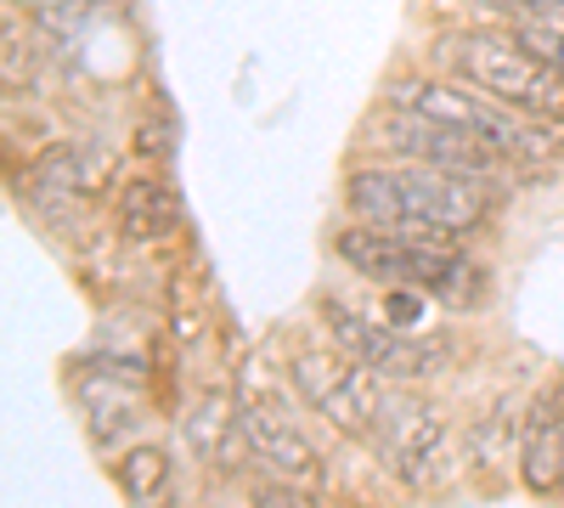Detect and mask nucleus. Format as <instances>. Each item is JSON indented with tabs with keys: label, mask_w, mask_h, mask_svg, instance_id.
I'll list each match as a JSON object with an SVG mask.
<instances>
[{
	"label": "nucleus",
	"mask_w": 564,
	"mask_h": 508,
	"mask_svg": "<svg viewBox=\"0 0 564 508\" xmlns=\"http://www.w3.org/2000/svg\"><path fill=\"white\" fill-rule=\"evenodd\" d=\"M345 204L361 226H384L401 238H463L491 220L497 187L435 164H361L345 181Z\"/></svg>",
	"instance_id": "nucleus-1"
},
{
	"label": "nucleus",
	"mask_w": 564,
	"mask_h": 508,
	"mask_svg": "<svg viewBox=\"0 0 564 508\" xmlns=\"http://www.w3.org/2000/svg\"><path fill=\"white\" fill-rule=\"evenodd\" d=\"M334 255L379 289L430 294L435 305H452V311L486 305V271L452 238H401V233H384V226H345V233H334Z\"/></svg>",
	"instance_id": "nucleus-2"
},
{
	"label": "nucleus",
	"mask_w": 564,
	"mask_h": 508,
	"mask_svg": "<svg viewBox=\"0 0 564 508\" xmlns=\"http://www.w3.org/2000/svg\"><path fill=\"white\" fill-rule=\"evenodd\" d=\"M384 108L457 125L468 136H480V142H491L508 164H553L558 159V130L553 125L508 108V102L486 97V90L463 85V79H446V74H395L384 85Z\"/></svg>",
	"instance_id": "nucleus-3"
},
{
	"label": "nucleus",
	"mask_w": 564,
	"mask_h": 508,
	"mask_svg": "<svg viewBox=\"0 0 564 508\" xmlns=\"http://www.w3.org/2000/svg\"><path fill=\"white\" fill-rule=\"evenodd\" d=\"M435 57L452 79L486 90V97L520 108L542 125H564V79L553 68H542L531 52L513 34H497V29H452Z\"/></svg>",
	"instance_id": "nucleus-4"
},
{
	"label": "nucleus",
	"mask_w": 564,
	"mask_h": 508,
	"mask_svg": "<svg viewBox=\"0 0 564 508\" xmlns=\"http://www.w3.org/2000/svg\"><path fill=\"white\" fill-rule=\"evenodd\" d=\"M289 385L294 396L316 412L322 424H334L350 441H372L384 419V379L367 374L356 356H345L334 339H311L289 350Z\"/></svg>",
	"instance_id": "nucleus-5"
},
{
	"label": "nucleus",
	"mask_w": 564,
	"mask_h": 508,
	"mask_svg": "<svg viewBox=\"0 0 564 508\" xmlns=\"http://www.w3.org/2000/svg\"><path fill=\"white\" fill-rule=\"evenodd\" d=\"M322 328H327V339H334L345 356H356L367 374H379V379H395V385H406V379H430V374H441L446 367V339H423V334H412L406 322H395V316H372V311H361V305H350V300H339V294H322Z\"/></svg>",
	"instance_id": "nucleus-6"
},
{
	"label": "nucleus",
	"mask_w": 564,
	"mask_h": 508,
	"mask_svg": "<svg viewBox=\"0 0 564 508\" xmlns=\"http://www.w3.org/2000/svg\"><path fill=\"white\" fill-rule=\"evenodd\" d=\"M372 446L406 491H446L457 480V441L446 412L430 396H384V419Z\"/></svg>",
	"instance_id": "nucleus-7"
},
{
	"label": "nucleus",
	"mask_w": 564,
	"mask_h": 508,
	"mask_svg": "<svg viewBox=\"0 0 564 508\" xmlns=\"http://www.w3.org/2000/svg\"><path fill=\"white\" fill-rule=\"evenodd\" d=\"M379 142L390 153H401L406 164H435V170H452V175H468V181H491V187L508 170V159L491 142H480V136L441 125V119L395 114V108H384V119H379Z\"/></svg>",
	"instance_id": "nucleus-8"
},
{
	"label": "nucleus",
	"mask_w": 564,
	"mask_h": 508,
	"mask_svg": "<svg viewBox=\"0 0 564 508\" xmlns=\"http://www.w3.org/2000/svg\"><path fill=\"white\" fill-rule=\"evenodd\" d=\"M243 441H249V457L271 480H289V486H305V491L327 486L322 452L305 441V430L294 424V412L282 407V396H271V390L243 396Z\"/></svg>",
	"instance_id": "nucleus-9"
},
{
	"label": "nucleus",
	"mask_w": 564,
	"mask_h": 508,
	"mask_svg": "<svg viewBox=\"0 0 564 508\" xmlns=\"http://www.w3.org/2000/svg\"><path fill=\"white\" fill-rule=\"evenodd\" d=\"M141 385H148V361L90 356L74 367V401L97 446H119L124 435L141 430Z\"/></svg>",
	"instance_id": "nucleus-10"
},
{
	"label": "nucleus",
	"mask_w": 564,
	"mask_h": 508,
	"mask_svg": "<svg viewBox=\"0 0 564 508\" xmlns=\"http://www.w3.org/2000/svg\"><path fill=\"white\" fill-rule=\"evenodd\" d=\"M181 435H186V446H193V457H204L209 469L238 475L243 457H249V441H243V396L204 390L193 407H186Z\"/></svg>",
	"instance_id": "nucleus-11"
},
{
	"label": "nucleus",
	"mask_w": 564,
	"mask_h": 508,
	"mask_svg": "<svg viewBox=\"0 0 564 508\" xmlns=\"http://www.w3.org/2000/svg\"><path fill=\"white\" fill-rule=\"evenodd\" d=\"M520 480H525L531 491H542V497L564 486V385H542L536 401L525 407Z\"/></svg>",
	"instance_id": "nucleus-12"
},
{
	"label": "nucleus",
	"mask_w": 564,
	"mask_h": 508,
	"mask_svg": "<svg viewBox=\"0 0 564 508\" xmlns=\"http://www.w3.org/2000/svg\"><path fill=\"white\" fill-rule=\"evenodd\" d=\"M113 226H119V238H130L141 249H159L181 233V204L159 175H135L113 198Z\"/></svg>",
	"instance_id": "nucleus-13"
},
{
	"label": "nucleus",
	"mask_w": 564,
	"mask_h": 508,
	"mask_svg": "<svg viewBox=\"0 0 564 508\" xmlns=\"http://www.w3.org/2000/svg\"><path fill=\"white\" fill-rule=\"evenodd\" d=\"M119 491L135 502V508H164L170 491H175V457L159 446V441H135L119 452Z\"/></svg>",
	"instance_id": "nucleus-14"
},
{
	"label": "nucleus",
	"mask_w": 564,
	"mask_h": 508,
	"mask_svg": "<svg viewBox=\"0 0 564 508\" xmlns=\"http://www.w3.org/2000/svg\"><path fill=\"white\" fill-rule=\"evenodd\" d=\"M164 334L175 350H198L209 339V294L193 266H181L164 289Z\"/></svg>",
	"instance_id": "nucleus-15"
},
{
	"label": "nucleus",
	"mask_w": 564,
	"mask_h": 508,
	"mask_svg": "<svg viewBox=\"0 0 564 508\" xmlns=\"http://www.w3.org/2000/svg\"><path fill=\"white\" fill-rule=\"evenodd\" d=\"M520 430H525L520 401L502 396V401L491 407V419H486L480 430H468V457H475V464H497L502 446H513V457H520Z\"/></svg>",
	"instance_id": "nucleus-16"
},
{
	"label": "nucleus",
	"mask_w": 564,
	"mask_h": 508,
	"mask_svg": "<svg viewBox=\"0 0 564 508\" xmlns=\"http://www.w3.org/2000/svg\"><path fill=\"white\" fill-rule=\"evenodd\" d=\"M508 34L520 40V45H525V52H531L542 68H553V74L564 79V34H558V29H547L542 18H531V12H520V7H513V18H508Z\"/></svg>",
	"instance_id": "nucleus-17"
},
{
	"label": "nucleus",
	"mask_w": 564,
	"mask_h": 508,
	"mask_svg": "<svg viewBox=\"0 0 564 508\" xmlns=\"http://www.w3.org/2000/svg\"><path fill=\"white\" fill-rule=\"evenodd\" d=\"M249 508H316V491L289 486V480H260L249 491Z\"/></svg>",
	"instance_id": "nucleus-18"
},
{
	"label": "nucleus",
	"mask_w": 564,
	"mask_h": 508,
	"mask_svg": "<svg viewBox=\"0 0 564 508\" xmlns=\"http://www.w3.org/2000/svg\"><path fill=\"white\" fill-rule=\"evenodd\" d=\"M520 12H531V18H542L547 29L564 34V0H520Z\"/></svg>",
	"instance_id": "nucleus-19"
},
{
	"label": "nucleus",
	"mask_w": 564,
	"mask_h": 508,
	"mask_svg": "<svg viewBox=\"0 0 564 508\" xmlns=\"http://www.w3.org/2000/svg\"><path fill=\"white\" fill-rule=\"evenodd\" d=\"M558 491H564V486H558Z\"/></svg>",
	"instance_id": "nucleus-20"
}]
</instances>
